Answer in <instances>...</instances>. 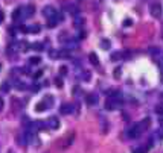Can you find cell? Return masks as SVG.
Returning a JSON list of instances; mask_svg holds the SVG:
<instances>
[{
	"label": "cell",
	"mask_w": 163,
	"mask_h": 153,
	"mask_svg": "<svg viewBox=\"0 0 163 153\" xmlns=\"http://www.w3.org/2000/svg\"><path fill=\"white\" fill-rule=\"evenodd\" d=\"M149 12H151V15H152L154 18H160L161 14H163V11H161V5H160L158 2L152 3L151 8H149Z\"/></svg>",
	"instance_id": "6da1fadb"
},
{
	"label": "cell",
	"mask_w": 163,
	"mask_h": 153,
	"mask_svg": "<svg viewBox=\"0 0 163 153\" xmlns=\"http://www.w3.org/2000/svg\"><path fill=\"white\" fill-rule=\"evenodd\" d=\"M121 106V100H113V99H108L105 102V109L108 111H114V109H118Z\"/></svg>",
	"instance_id": "7a4b0ae2"
},
{
	"label": "cell",
	"mask_w": 163,
	"mask_h": 153,
	"mask_svg": "<svg viewBox=\"0 0 163 153\" xmlns=\"http://www.w3.org/2000/svg\"><path fill=\"white\" fill-rule=\"evenodd\" d=\"M48 20H49V21H48V26H49V28H55L58 23L63 21V14H58V12H57L54 17H51V18H48Z\"/></svg>",
	"instance_id": "3957f363"
},
{
	"label": "cell",
	"mask_w": 163,
	"mask_h": 153,
	"mask_svg": "<svg viewBox=\"0 0 163 153\" xmlns=\"http://www.w3.org/2000/svg\"><path fill=\"white\" fill-rule=\"evenodd\" d=\"M21 14H23V18H29L35 14V6L32 5H28V6H23L21 8Z\"/></svg>",
	"instance_id": "277c9868"
},
{
	"label": "cell",
	"mask_w": 163,
	"mask_h": 153,
	"mask_svg": "<svg viewBox=\"0 0 163 153\" xmlns=\"http://www.w3.org/2000/svg\"><path fill=\"white\" fill-rule=\"evenodd\" d=\"M140 134H142L140 127H139V126L136 124V126H133L131 129L128 131V134H127V135H128V138H131V140H136V138H139V135H140Z\"/></svg>",
	"instance_id": "5b68a950"
},
{
	"label": "cell",
	"mask_w": 163,
	"mask_h": 153,
	"mask_svg": "<svg viewBox=\"0 0 163 153\" xmlns=\"http://www.w3.org/2000/svg\"><path fill=\"white\" fill-rule=\"evenodd\" d=\"M48 126L51 127V129H58V127H60V120H58V117H51V118L48 120Z\"/></svg>",
	"instance_id": "8992f818"
},
{
	"label": "cell",
	"mask_w": 163,
	"mask_h": 153,
	"mask_svg": "<svg viewBox=\"0 0 163 153\" xmlns=\"http://www.w3.org/2000/svg\"><path fill=\"white\" fill-rule=\"evenodd\" d=\"M85 100H87V105H91V106H93V105H96V103H98L99 97H98L96 94H93V93H91V94H87Z\"/></svg>",
	"instance_id": "52a82bcc"
},
{
	"label": "cell",
	"mask_w": 163,
	"mask_h": 153,
	"mask_svg": "<svg viewBox=\"0 0 163 153\" xmlns=\"http://www.w3.org/2000/svg\"><path fill=\"white\" fill-rule=\"evenodd\" d=\"M57 14V11H55V8H52V6H46L44 9H43V15L46 17V18H51V17H54Z\"/></svg>",
	"instance_id": "ba28073f"
},
{
	"label": "cell",
	"mask_w": 163,
	"mask_h": 153,
	"mask_svg": "<svg viewBox=\"0 0 163 153\" xmlns=\"http://www.w3.org/2000/svg\"><path fill=\"white\" fill-rule=\"evenodd\" d=\"M46 109H49V106H48V103H46L44 100H41L40 103H37V106H35V111H37V112H43V111H46Z\"/></svg>",
	"instance_id": "9c48e42d"
},
{
	"label": "cell",
	"mask_w": 163,
	"mask_h": 153,
	"mask_svg": "<svg viewBox=\"0 0 163 153\" xmlns=\"http://www.w3.org/2000/svg\"><path fill=\"white\" fill-rule=\"evenodd\" d=\"M60 111H61V114H70V112L73 111V106L69 105V103H64V105H61Z\"/></svg>",
	"instance_id": "30bf717a"
},
{
	"label": "cell",
	"mask_w": 163,
	"mask_h": 153,
	"mask_svg": "<svg viewBox=\"0 0 163 153\" xmlns=\"http://www.w3.org/2000/svg\"><path fill=\"white\" fill-rule=\"evenodd\" d=\"M21 18H23V14H21V6H20V8H17V9L12 12V20H14V21H20Z\"/></svg>",
	"instance_id": "8fae6325"
},
{
	"label": "cell",
	"mask_w": 163,
	"mask_h": 153,
	"mask_svg": "<svg viewBox=\"0 0 163 153\" xmlns=\"http://www.w3.org/2000/svg\"><path fill=\"white\" fill-rule=\"evenodd\" d=\"M41 26L40 24H32V26H28V34H40Z\"/></svg>",
	"instance_id": "7c38bea8"
},
{
	"label": "cell",
	"mask_w": 163,
	"mask_h": 153,
	"mask_svg": "<svg viewBox=\"0 0 163 153\" xmlns=\"http://www.w3.org/2000/svg\"><path fill=\"white\" fill-rule=\"evenodd\" d=\"M149 123H151V120H149V118H145L143 121H140V123H139L137 126L140 127V131L143 132V131H146V129H148V126H149Z\"/></svg>",
	"instance_id": "4fadbf2b"
},
{
	"label": "cell",
	"mask_w": 163,
	"mask_h": 153,
	"mask_svg": "<svg viewBox=\"0 0 163 153\" xmlns=\"http://www.w3.org/2000/svg\"><path fill=\"white\" fill-rule=\"evenodd\" d=\"M88 59H90L91 65H99V58H98L96 53H90V55H88Z\"/></svg>",
	"instance_id": "5bb4252c"
},
{
	"label": "cell",
	"mask_w": 163,
	"mask_h": 153,
	"mask_svg": "<svg viewBox=\"0 0 163 153\" xmlns=\"http://www.w3.org/2000/svg\"><path fill=\"white\" fill-rule=\"evenodd\" d=\"M58 58H70L69 50H58Z\"/></svg>",
	"instance_id": "9a60e30c"
},
{
	"label": "cell",
	"mask_w": 163,
	"mask_h": 153,
	"mask_svg": "<svg viewBox=\"0 0 163 153\" xmlns=\"http://www.w3.org/2000/svg\"><path fill=\"white\" fill-rule=\"evenodd\" d=\"M31 49H34V50H37V52H41V50L44 49V46H43L41 43H34V44L31 46Z\"/></svg>",
	"instance_id": "2e32d148"
},
{
	"label": "cell",
	"mask_w": 163,
	"mask_h": 153,
	"mask_svg": "<svg viewBox=\"0 0 163 153\" xmlns=\"http://www.w3.org/2000/svg\"><path fill=\"white\" fill-rule=\"evenodd\" d=\"M41 62V59L38 58V56H32V58H29V64L31 65H37V64H40Z\"/></svg>",
	"instance_id": "e0dca14e"
},
{
	"label": "cell",
	"mask_w": 163,
	"mask_h": 153,
	"mask_svg": "<svg viewBox=\"0 0 163 153\" xmlns=\"http://www.w3.org/2000/svg\"><path fill=\"white\" fill-rule=\"evenodd\" d=\"M101 47H102L104 50H108V49H110V41H108V40H102V41H101Z\"/></svg>",
	"instance_id": "ac0fdd59"
},
{
	"label": "cell",
	"mask_w": 163,
	"mask_h": 153,
	"mask_svg": "<svg viewBox=\"0 0 163 153\" xmlns=\"http://www.w3.org/2000/svg\"><path fill=\"white\" fill-rule=\"evenodd\" d=\"M9 88H11L9 82H5V84L2 85V88H0V91H2V93H8V91H9Z\"/></svg>",
	"instance_id": "d6986e66"
},
{
	"label": "cell",
	"mask_w": 163,
	"mask_h": 153,
	"mask_svg": "<svg viewBox=\"0 0 163 153\" xmlns=\"http://www.w3.org/2000/svg\"><path fill=\"white\" fill-rule=\"evenodd\" d=\"M122 58V53L121 52H114L113 55H111V61H118V59H121Z\"/></svg>",
	"instance_id": "ffe728a7"
},
{
	"label": "cell",
	"mask_w": 163,
	"mask_h": 153,
	"mask_svg": "<svg viewBox=\"0 0 163 153\" xmlns=\"http://www.w3.org/2000/svg\"><path fill=\"white\" fill-rule=\"evenodd\" d=\"M155 112H157L158 115H163V103H160V105L155 106Z\"/></svg>",
	"instance_id": "44dd1931"
},
{
	"label": "cell",
	"mask_w": 163,
	"mask_h": 153,
	"mask_svg": "<svg viewBox=\"0 0 163 153\" xmlns=\"http://www.w3.org/2000/svg\"><path fill=\"white\" fill-rule=\"evenodd\" d=\"M67 9H69V12H72V14H78V8L73 6V5H72V6H69Z\"/></svg>",
	"instance_id": "7402d4cb"
},
{
	"label": "cell",
	"mask_w": 163,
	"mask_h": 153,
	"mask_svg": "<svg viewBox=\"0 0 163 153\" xmlns=\"http://www.w3.org/2000/svg\"><path fill=\"white\" fill-rule=\"evenodd\" d=\"M81 24H84V20H81V18H76V20H75V26H76V28H79Z\"/></svg>",
	"instance_id": "603a6c76"
},
{
	"label": "cell",
	"mask_w": 163,
	"mask_h": 153,
	"mask_svg": "<svg viewBox=\"0 0 163 153\" xmlns=\"http://www.w3.org/2000/svg\"><path fill=\"white\" fill-rule=\"evenodd\" d=\"M60 73L64 76V74H67V67L66 65H63V67H60Z\"/></svg>",
	"instance_id": "cb8c5ba5"
},
{
	"label": "cell",
	"mask_w": 163,
	"mask_h": 153,
	"mask_svg": "<svg viewBox=\"0 0 163 153\" xmlns=\"http://www.w3.org/2000/svg\"><path fill=\"white\" fill-rule=\"evenodd\" d=\"M15 87H17L18 90H25V88H26V85L23 84V82H21V84H20V82H17V84H15Z\"/></svg>",
	"instance_id": "d4e9b609"
},
{
	"label": "cell",
	"mask_w": 163,
	"mask_h": 153,
	"mask_svg": "<svg viewBox=\"0 0 163 153\" xmlns=\"http://www.w3.org/2000/svg\"><path fill=\"white\" fill-rule=\"evenodd\" d=\"M131 24H133V21H131L130 18H127V20L124 21V26H125V28H128V26H131Z\"/></svg>",
	"instance_id": "484cf974"
},
{
	"label": "cell",
	"mask_w": 163,
	"mask_h": 153,
	"mask_svg": "<svg viewBox=\"0 0 163 153\" xmlns=\"http://www.w3.org/2000/svg\"><path fill=\"white\" fill-rule=\"evenodd\" d=\"M145 152H146V149H143V147H139L134 150V153H145Z\"/></svg>",
	"instance_id": "4316f807"
},
{
	"label": "cell",
	"mask_w": 163,
	"mask_h": 153,
	"mask_svg": "<svg viewBox=\"0 0 163 153\" xmlns=\"http://www.w3.org/2000/svg\"><path fill=\"white\" fill-rule=\"evenodd\" d=\"M55 85H57L58 88H63V81H61V79H57V81H55Z\"/></svg>",
	"instance_id": "83f0119b"
},
{
	"label": "cell",
	"mask_w": 163,
	"mask_h": 153,
	"mask_svg": "<svg viewBox=\"0 0 163 153\" xmlns=\"http://www.w3.org/2000/svg\"><path fill=\"white\" fill-rule=\"evenodd\" d=\"M51 58L57 59V58H58V52H55V50H52V52H51Z\"/></svg>",
	"instance_id": "f1b7e54d"
},
{
	"label": "cell",
	"mask_w": 163,
	"mask_h": 153,
	"mask_svg": "<svg viewBox=\"0 0 163 153\" xmlns=\"http://www.w3.org/2000/svg\"><path fill=\"white\" fill-rule=\"evenodd\" d=\"M41 74H43V71H37V73L34 74V79H38L40 76H41Z\"/></svg>",
	"instance_id": "f546056e"
},
{
	"label": "cell",
	"mask_w": 163,
	"mask_h": 153,
	"mask_svg": "<svg viewBox=\"0 0 163 153\" xmlns=\"http://www.w3.org/2000/svg\"><path fill=\"white\" fill-rule=\"evenodd\" d=\"M2 109H3V99L0 97V112H2Z\"/></svg>",
	"instance_id": "4dcf8cb0"
},
{
	"label": "cell",
	"mask_w": 163,
	"mask_h": 153,
	"mask_svg": "<svg viewBox=\"0 0 163 153\" xmlns=\"http://www.w3.org/2000/svg\"><path fill=\"white\" fill-rule=\"evenodd\" d=\"M118 76H121V70H116L114 71V78H118Z\"/></svg>",
	"instance_id": "1f68e13d"
},
{
	"label": "cell",
	"mask_w": 163,
	"mask_h": 153,
	"mask_svg": "<svg viewBox=\"0 0 163 153\" xmlns=\"http://www.w3.org/2000/svg\"><path fill=\"white\" fill-rule=\"evenodd\" d=\"M32 90H34V91H38V90H40V87H38V85H34V87H32Z\"/></svg>",
	"instance_id": "d6a6232c"
},
{
	"label": "cell",
	"mask_w": 163,
	"mask_h": 153,
	"mask_svg": "<svg viewBox=\"0 0 163 153\" xmlns=\"http://www.w3.org/2000/svg\"><path fill=\"white\" fill-rule=\"evenodd\" d=\"M2 21H3V12L0 11V23H2Z\"/></svg>",
	"instance_id": "836d02e7"
},
{
	"label": "cell",
	"mask_w": 163,
	"mask_h": 153,
	"mask_svg": "<svg viewBox=\"0 0 163 153\" xmlns=\"http://www.w3.org/2000/svg\"><path fill=\"white\" fill-rule=\"evenodd\" d=\"M0 68H2V64H0Z\"/></svg>",
	"instance_id": "e575fe53"
},
{
	"label": "cell",
	"mask_w": 163,
	"mask_h": 153,
	"mask_svg": "<svg viewBox=\"0 0 163 153\" xmlns=\"http://www.w3.org/2000/svg\"><path fill=\"white\" fill-rule=\"evenodd\" d=\"M9 153H12V152H9Z\"/></svg>",
	"instance_id": "d590c367"
}]
</instances>
